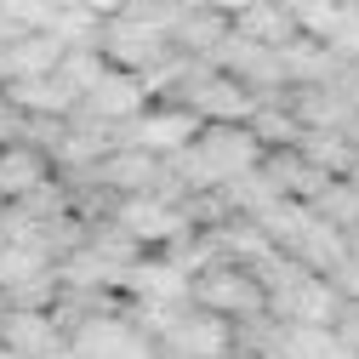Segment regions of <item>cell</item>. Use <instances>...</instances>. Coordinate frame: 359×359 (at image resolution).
<instances>
[{
  "mask_svg": "<svg viewBox=\"0 0 359 359\" xmlns=\"http://www.w3.org/2000/svg\"><path fill=\"white\" fill-rule=\"evenodd\" d=\"M97 52H103V63L120 69V74H143L149 63H160V57L171 52V34H165V23H154V18H143V12H120V18H103Z\"/></svg>",
  "mask_w": 359,
  "mask_h": 359,
  "instance_id": "6da1fadb",
  "label": "cell"
},
{
  "mask_svg": "<svg viewBox=\"0 0 359 359\" xmlns=\"http://www.w3.org/2000/svg\"><path fill=\"white\" fill-rule=\"evenodd\" d=\"M189 297L217 313V320H251V313H268V297L262 285L251 280V268H234V262H211L189 280Z\"/></svg>",
  "mask_w": 359,
  "mask_h": 359,
  "instance_id": "7a4b0ae2",
  "label": "cell"
},
{
  "mask_svg": "<svg viewBox=\"0 0 359 359\" xmlns=\"http://www.w3.org/2000/svg\"><path fill=\"white\" fill-rule=\"evenodd\" d=\"M268 313L285 320V325H325L331 331L337 313H342V297H337V285L325 274H302V280H291L280 291H268Z\"/></svg>",
  "mask_w": 359,
  "mask_h": 359,
  "instance_id": "3957f363",
  "label": "cell"
},
{
  "mask_svg": "<svg viewBox=\"0 0 359 359\" xmlns=\"http://www.w3.org/2000/svg\"><path fill=\"white\" fill-rule=\"evenodd\" d=\"M160 348H165V359H229L234 331H229V320H217V313H205V308L189 302L183 320L160 337Z\"/></svg>",
  "mask_w": 359,
  "mask_h": 359,
  "instance_id": "277c9868",
  "label": "cell"
},
{
  "mask_svg": "<svg viewBox=\"0 0 359 359\" xmlns=\"http://www.w3.org/2000/svg\"><path fill=\"white\" fill-rule=\"evenodd\" d=\"M114 229L131 234L137 245H154V240H177V234H189V217H183V205H171V200L126 194L120 211H114Z\"/></svg>",
  "mask_w": 359,
  "mask_h": 359,
  "instance_id": "5b68a950",
  "label": "cell"
},
{
  "mask_svg": "<svg viewBox=\"0 0 359 359\" xmlns=\"http://www.w3.org/2000/svg\"><path fill=\"white\" fill-rule=\"evenodd\" d=\"M149 109V97H143V86H137V74H120V69H109L92 92H86L69 114H80V120H97V126H120V120H131V114H143Z\"/></svg>",
  "mask_w": 359,
  "mask_h": 359,
  "instance_id": "8992f818",
  "label": "cell"
},
{
  "mask_svg": "<svg viewBox=\"0 0 359 359\" xmlns=\"http://www.w3.org/2000/svg\"><path fill=\"white\" fill-rule=\"evenodd\" d=\"M120 285L137 297L143 308H165V302H189V274H177L165 257H137L120 274Z\"/></svg>",
  "mask_w": 359,
  "mask_h": 359,
  "instance_id": "52a82bcc",
  "label": "cell"
},
{
  "mask_svg": "<svg viewBox=\"0 0 359 359\" xmlns=\"http://www.w3.org/2000/svg\"><path fill=\"white\" fill-rule=\"evenodd\" d=\"M63 57V40L46 34V29H34V34H18L0 46V86L6 80H34V74H52Z\"/></svg>",
  "mask_w": 359,
  "mask_h": 359,
  "instance_id": "ba28073f",
  "label": "cell"
},
{
  "mask_svg": "<svg viewBox=\"0 0 359 359\" xmlns=\"http://www.w3.org/2000/svg\"><path fill=\"white\" fill-rule=\"evenodd\" d=\"M0 97H6L12 109H23V114H57V120L80 103L57 69L52 74H34V80H6V86H0Z\"/></svg>",
  "mask_w": 359,
  "mask_h": 359,
  "instance_id": "9c48e42d",
  "label": "cell"
},
{
  "mask_svg": "<svg viewBox=\"0 0 359 359\" xmlns=\"http://www.w3.org/2000/svg\"><path fill=\"white\" fill-rule=\"evenodd\" d=\"M229 29L240 40H257V46H285V40H297V23H291V6H280V0H251L245 12L229 18Z\"/></svg>",
  "mask_w": 359,
  "mask_h": 359,
  "instance_id": "30bf717a",
  "label": "cell"
},
{
  "mask_svg": "<svg viewBox=\"0 0 359 359\" xmlns=\"http://www.w3.org/2000/svg\"><path fill=\"white\" fill-rule=\"evenodd\" d=\"M52 177V160L29 149V143H6L0 149V200H23L29 189H40Z\"/></svg>",
  "mask_w": 359,
  "mask_h": 359,
  "instance_id": "8fae6325",
  "label": "cell"
},
{
  "mask_svg": "<svg viewBox=\"0 0 359 359\" xmlns=\"http://www.w3.org/2000/svg\"><path fill=\"white\" fill-rule=\"evenodd\" d=\"M46 268H52V257L40 245H6L0 240V297L12 285H23V280H34V274H46Z\"/></svg>",
  "mask_w": 359,
  "mask_h": 359,
  "instance_id": "7c38bea8",
  "label": "cell"
},
{
  "mask_svg": "<svg viewBox=\"0 0 359 359\" xmlns=\"http://www.w3.org/2000/svg\"><path fill=\"white\" fill-rule=\"evenodd\" d=\"M331 331H337V342H342V348H353V353H359V302H342V313H337V325H331Z\"/></svg>",
  "mask_w": 359,
  "mask_h": 359,
  "instance_id": "4fadbf2b",
  "label": "cell"
},
{
  "mask_svg": "<svg viewBox=\"0 0 359 359\" xmlns=\"http://www.w3.org/2000/svg\"><path fill=\"white\" fill-rule=\"evenodd\" d=\"M18 137H23V109H12L6 97H0V149L18 143Z\"/></svg>",
  "mask_w": 359,
  "mask_h": 359,
  "instance_id": "5bb4252c",
  "label": "cell"
},
{
  "mask_svg": "<svg viewBox=\"0 0 359 359\" xmlns=\"http://www.w3.org/2000/svg\"><path fill=\"white\" fill-rule=\"evenodd\" d=\"M74 6H80V12H92V18L103 23V18H120V12H131V0H74Z\"/></svg>",
  "mask_w": 359,
  "mask_h": 359,
  "instance_id": "9a60e30c",
  "label": "cell"
},
{
  "mask_svg": "<svg viewBox=\"0 0 359 359\" xmlns=\"http://www.w3.org/2000/svg\"><path fill=\"white\" fill-rule=\"evenodd\" d=\"M205 6H211V12H222V18H234V12H245V6H251V0H205Z\"/></svg>",
  "mask_w": 359,
  "mask_h": 359,
  "instance_id": "2e32d148",
  "label": "cell"
},
{
  "mask_svg": "<svg viewBox=\"0 0 359 359\" xmlns=\"http://www.w3.org/2000/svg\"><path fill=\"white\" fill-rule=\"evenodd\" d=\"M0 359H23V353H12V348H0Z\"/></svg>",
  "mask_w": 359,
  "mask_h": 359,
  "instance_id": "e0dca14e",
  "label": "cell"
},
{
  "mask_svg": "<svg viewBox=\"0 0 359 359\" xmlns=\"http://www.w3.org/2000/svg\"><path fill=\"white\" fill-rule=\"evenodd\" d=\"M0 313H6V297H0Z\"/></svg>",
  "mask_w": 359,
  "mask_h": 359,
  "instance_id": "ac0fdd59",
  "label": "cell"
},
{
  "mask_svg": "<svg viewBox=\"0 0 359 359\" xmlns=\"http://www.w3.org/2000/svg\"><path fill=\"white\" fill-rule=\"evenodd\" d=\"M0 205H6V200H0Z\"/></svg>",
  "mask_w": 359,
  "mask_h": 359,
  "instance_id": "d6986e66",
  "label": "cell"
}]
</instances>
